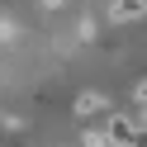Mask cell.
<instances>
[{
    "label": "cell",
    "mask_w": 147,
    "mask_h": 147,
    "mask_svg": "<svg viewBox=\"0 0 147 147\" xmlns=\"http://www.w3.org/2000/svg\"><path fill=\"white\" fill-rule=\"evenodd\" d=\"M105 138L109 147H138V138H142V114H109L105 123Z\"/></svg>",
    "instance_id": "obj_1"
},
{
    "label": "cell",
    "mask_w": 147,
    "mask_h": 147,
    "mask_svg": "<svg viewBox=\"0 0 147 147\" xmlns=\"http://www.w3.org/2000/svg\"><path fill=\"white\" fill-rule=\"evenodd\" d=\"M105 109H109V100L95 95V90H86V95L76 100V119H95V114H105Z\"/></svg>",
    "instance_id": "obj_2"
},
{
    "label": "cell",
    "mask_w": 147,
    "mask_h": 147,
    "mask_svg": "<svg viewBox=\"0 0 147 147\" xmlns=\"http://www.w3.org/2000/svg\"><path fill=\"white\" fill-rule=\"evenodd\" d=\"M109 14H114L119 24H128V19H142V0H114V10H109Z\"/></svg>",
    "instance_id": "obj_3"
},
{
    "label": "cell",
    "mask_w": 147,
    "mask_h": 147,
    "mask_svg": "<svg viewBox=\"0 0 147 147\" xmlns=\"http://www.w3.org/2000/svg\"><path fill=\"white\" fill-rule=\"evenodd\" d=\"M10 38H14V24H10V19H0V43H10Z\"/></svg>",
    "instance_id": "obj_4"
},
{
    "label": "cell",
    "mask_w": 147,
    "mask_h": 147,
    "mask_svg": "<svg viewBox=\"0 0 147 147\" xmlns=\"http://www.w3.org/2000/svg\"><path fill=\"white\" fill-rule=\"evenodd\" d=\"M81 147H109V142H105L100 133H86V142H81Z\"/></svg>",
    "instance_id": "obj_5"
},
{
    "label": "cell",
    "mask_w": 147,
    "mask_h": 147,
    "mask_svg": "<svg viewBox=\"0 0 147 147\" xmlns=\"http://www.w3.org/2000/svg\"><path fill=\"white\" fill-rule=\"evenodd\" d=\"M62 5H67V0H43V10H62Z\"/></svg>",
    "instance_id": "obj_6"
}]
</instances>
